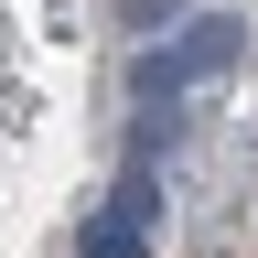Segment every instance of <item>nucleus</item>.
I'll list each match as a JSON object with an SVG mask.
<instances>
[{
  "label": "nucleus",
  "instance_id": "f257e3e1",
  "mask_svg": "<svg viewBox=\"0 0 258 258\" xmlns=\"http://www.w3.org/2000/svg\"><path fill=\"white\" fill-rule=\"evenodd\" d=\"M237 43H247V32L226 22V11H205V22H183L172 43H151L140 64H129V97H140V118H161V97H183L194 76H226V64H237Z\"/></svg>",
  "mask_w": 258,
  "mask_h": 258
},
{
  "label": "nucleus",
  "instance_id": "f03ea898",
  "mask_svg": "<svg viewBox=\"0 0 258 258\" xmlns=\"http://www.w3.org/2000/svg\"><path fill=\"white\" fill-rule=\"evenodd\" d=\"M86 258H151V237H140V226H118L108 205H97V226H86Z\"/></svg>",
  "mask_w": 258,
  "mask_h": 258
},
{
  "label": "nucleus",
  "instance_id": "7ed1b4c3",
  "mask_svg": "<svg viewBox=\"0 0 258 258\" xmlns=\"http://www.w3.org/2000/svg\"><path fill=\"white\" fill-rule=\"evenodd\" d=\"M172 11H183V0H118V22H129V32H161Z\"/></svg>",
  "mask_w": 258,
  "mask_h": 258
}]
</instances>
